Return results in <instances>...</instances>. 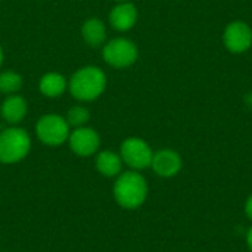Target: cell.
<instances>
[{
	"mask_svg": "<svg viewBox=\"0 0 252 252\" xmlns=\"http://www.w3.org/2000/svg\"><path fill=\"white\" fill-rule=\"evenodd\" d=\"M114 198L117 204L126 210L142 207L148 198V183L145 177L136 170L124 171L117 176L114 183Z\"/></svg>",
	"mask_w": 252,
	"mask_h": 252,
	"instance_id": "7a4b0ae2",
	"label": "cell"
},
{
	"mask_svg": "<svg viewBox=\"0 0 252 252\" xmlns=\"http://www.w3.org/2000/svg\"><path fill=\"white\" fill-rule=\"evenodd\" d=\"M120 157L131 170H145L151 167L154 152L151 146L140 137H128L121 143Z\"/></svg>",
	"mask_w": 252,
	"mask_h": 252,
	"instance_id": "8992f818",
	"label": "cell"
},
{
	"mask_svg": "<svg viewBox=\"0 0 252 252\" xmlns=\"http://www.w3.org/2000/svg\"><path fill=\"white\" fill-rule=\"evenodd\" d=\"M123 159L114 151H102L96 157V168L105 177H117L123 170Z\"/></svg>",
	"mask_w": 252,
	"mask_h": 252,
	"instance_id": "5bb4252c",
	"label": "cell"
},
{
	"mask_svg": "<svg viewBox=\"0 0 252 252\" xmlns=\"http://www.w3.org/2000/svg\"><path fill=\"white\" fill-rule=\"evenodd\" d=\"M247 244H248V248L252 252V226L248 229V233H247Z\"/></svg>",
	"mask_w": 252,
	"mask_h": 252,
	"instance_id": "ac0fdd59",
	"label": "cell"
},
{
	"mask_svg": "<svg viewBox=\"0 0 252 252\" xmlns=\"http://www.w3.org/2000/svg\"><path fill=\"white\" fill-rule=\"evenodd\" d=\"M245 214L247 217L252 220V195L247 199V204H245Z\"/></svg>",
	"mask_w": 252,
	"mask_h": 252,
	"instance_id": "e0dca14e",
	"label": "cell"
},
{
	"mask_svg": "<svg viewBox=\"0 0 252 252\" xmlns=\"http://www.w3.org/2000/svg\"><path fill=\"white\" fill-rule=\"evenodd\" d=\"M223 41L229 52L245 53L252 46V28L244 21H233L226 27Z\"/></svg>",
	"mask_w": 252,
	"mask_h": 252,
	"instance_id": "52a82bcc",
	"label": "cell"
},
{
	"mask_svg": "<svg viewBox=\"0 0 252 252\" xmlns=\"http://www.w3.org/2000/svg\"><path fill=\"white\" fill-rule=\"evenodd\" d=\"M81 37L90 47H100L106 41V27L99 18H90L84 21L81 27Z\"/></svg>",
	"mask_w": 252,
	"mask_h": 252,
	"instance_id": "7c38bea8",
	"label": "cell"
},
{
	"mask_svg": "<svg viewBox=\"0 0 252 252\" xmlns=\"http://www.w3.org/2000/svg\"><path fill=\"white\" fill-rule=\"evenodd\" d=\"M38 89L43 96L49 99H55L65 93V90L68 89V81L59 72H47L40 78Z\"/></svg>",
	"mask_w": 252,
	"mask_h": 252,
	"instance_id": "4fadbf2b",
	"label": "cell"
},
{
	"mask_svg": "<svg viewBox=\"0 0 252 252\" xmlns=\"http://www.w3.org/2000/svg\"><path fill=\"white\" fill-rule=\"evenodd\" d=\"M139 18L137 7L131 1H118L109 12V24L117 31L131 30Z\"/></svg>",
	"mask_w": 252,
	"mask_h": 252,
	"instance_id": "30bf717a",
	"label": "cell"
},
{
	"mask_svg": "<svg viewBox=\"0 0 252 252\" xmlns=\"http://www.w3.org/2000/svg\"><path fill=\"white\" fill-rule=\"evenodd\" d=\"M27 111H28L27 100L22 96H19V94H9L3 100L1 109H0L3 120L7 124H10V126L19 124L25 118Z\"/></svg>",
	"mask_w": 252,
	"mask_h": 252,
	"instance_id": "8fae6325",
	"label": "cell"
},
{
	"mask_svg": "<svg viewBox=\"0 0 252 252\" xmlns=\"http://www.w3.org/2000/svg\"><path fill=\"white\" fill-rule=\"evenodd\" d=\"M102 56L103 61L114 68H127L137 61L139 49L130 38L117 37L103 44Z\"/></svg>",
	"mask_w": 252,
	"mask_h": 252,
	"instance_id": "5b68a950",
	"label": "cell"
},
{
	"mask_svg": "<svg viewBox=\"0 0 252 252\" xmlns=\"http://www.w3.org/2000/svg\"><path fill=\"white\" fill-rule=\"evenodd\" d=\"M69 124L66 123L65 117L58 114H46L40 117L35 124V134L43 145L47 146H61L62 143L68 142L69 137Z\"/></svg>",
	"mask_w": 252,
	"mask_h": 252,
	"instance_id": "277c9868",
	"label": "cell"
},
{
	"mask_svg": "<svg viewBox=\"0 0 252 252\" xmlns=\"http://www.w3.org/2000/svg\"><path fill=\"white\" fill-rule=\"evenodd\" d=\"M182 157L173 149H161L154 152L151 167L159 177H174L182 170Z\"/></svg>",
	"mask_w": 252,
	"mask_h": 252,
	"instance_id": "9c48e42d",
	"label": "cell"
},
{
	"mask_svg": "<svg viewBox=\"0 0 252 252\" xmlns=\"http://www.w3.org/2000/svg\"><path fill=\"white\" fill-rule=\"evenodd\" d=\"M31 149V137L21 127H9L0 133V162L16 164L22 161Z\"/></svg>",
	"mask_w": 252,
	"mask_h": 252,
	"instance_id": "3957f363",
	"label": "cell"
},
{
	"mask_svg": "<svg viewBox=\"0 0 252 252\" xmlns=\"http://www.w3.org/2000/svg\"><path fill=\"white\" fill-rule=\"evenodd\" d=\"M106 83V74L99 66L87 65L72 74L68 81V89L77 100L92 102L103 94Z\"/></svg>",
	"mask_w": 252,
	"mask_h": 252,
	"instance_id": "6da1fadb",
	"label": "cell"
},
{
	"mask_svg": "<svg viewBox=\"0 0 252 252\" xmlns=\"http://www.w3.org/2000/svg\"><path fill=\"white\" fill-rule=\"evenodd\" d=\"M115 1H128V0H115Z\"/></svg>",
	"mask_w": 252,
	"mask_h": 252,
	"instance_id": "ffe728a7",
	"label": "cell"
},
{
	"mask_svg": "<svg viewBox=\"0 0 252 252\" xmlns=\"http://www.w3.org/2000/svg\"><path fill=\"white\" fill-rule=\"evenodd\" d=\"M68 143L71 151L78 157H92L99 151L100 137L96 130L90 127H78L69 133Z\"/></svg>",
	"mask_w": 252,
	"mask_h": 252,
	"instance_id": "ba28073f",
	"label": "cell"
},
{
	"mask_svg": "<svg viewBox=\"0 0 252 252\" xmlns=\"http://www.w3.org/2000/svg\"><path fill=\"white\" fill-rule=\"evenodd\" d=\"M22 77L15 71H3L0 72V92L4 94H16L22 87Z\"/></svg>",
	"mask_w": 252,
	"mask_h": 252,
	"instance_id": "9a60e30c",
	"label": "cell"
},
{
	"mask_svg": "<svg viewBox=\"0 0 252 252\" xmlns=\"http://www.w3.org/2000/svg\"><path fill=\"white\" fill-rule=\"evenodd\" d=\"M65 120L69 124V127H74V128L84 127L90 120V112L86 106L77 105V106H72L71 109H68Z\"/></svg>",
	"mask_w": 252,
	"mask_h": 252,
	"instance_id": "2e32d148",
	"label": "cell"
},
{
	"mask_svg": "<svg viewBox=\"0 0 252 252\" xmlns=\"http://www.w3.org/2000/svg\"><path fill=\"white\" fill-rule=\"evenodd\" d=\"M1 63H3V49L0 46V66H1Z\"/></svg>",
	"mask_w": 252,
	"mask_h": 252,
	"instance_id": "d6986e66",
	"label": "cell"
}]
</instances>
